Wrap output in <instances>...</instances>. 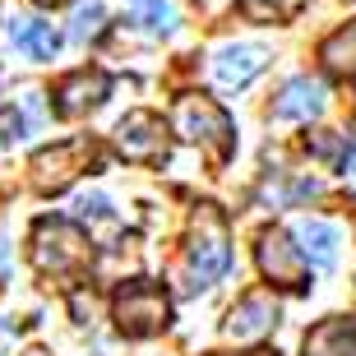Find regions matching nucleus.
I'll return each mask as SVG.
<instances>
[{"instance_id":"obj_1","label":"nucleus","mask_w":356,"mask_h":356,"mask_svg":"<svg viewBox=\"0 0 356 356\" xmlns=\"http://www.w3.org/2000/svg\"><path fill=\"white\" fill-rule=\"evenodd\" d=\"M232 264V236H227L222 213L204 204L195 213V227H190V245H185V291H204L213 287L218 277Z\"/></svg>"},{"instance_id":"obj_2","label":"nucleus","mask_w":356,"mask_h":356,"mask_svg":"<svg viewBox=\"0 0 356 356\" xmlns=\"http://www.w3.org/2000/svg\"><path fill=\"white\" fill-rule=\"evenodd\" d=\"M88 259H92V245L79 232V222H70V218H42L33 227V264H38V273L70 277V273H79V268H88Z\"/></svg>"},{"instance_id":"obj_3","label":"nucleus","mask_w":356,"mask_h":356,"mask_svg":"<svg viewBox=\"0 0 356 356\" xmlns=\"http://www.w3.org/2000/svg\"><path fill=\"white\" fill-rule=\"evenodd\" d=\"M111 319H116V329L125 333V338H153V333L167 329L172 301H167V291H162L158 282L130 277V282L111 296Z\"/></svg>"},{"instance_id":"obj_4","label":"nucleus","mask_w":356,"mask_h":356,"mask_svg":"<svg viewBox=\"0 0 356 356\" xmlns=\"http://www.w3.org/2000/svg\"><path fill=\"white\" fill-rule=\"evenodd\" d=\"M172 130L190 144H204L213 158H227L232 144H236V130H232V116L222 106L204 97V92H185L181 102L172 106Z\"/></svg>"},{"instance_id":"obj_5","label":"nucleus","mask_w":356,"mask_h":356,"mask_svg":"<svg viewBox=\"0 0 356 356\" xmlns=\"http://www.w3.org/2000/svg\"><path fill=\"white\" fill-rule=\"evenodd\" d=\"M92 162H97V148L88 139H70V144L42 148L38 158L28 162V176H33V190L38 195H60L65 185H74L79 172H88Z\"/></svg>"},{"instance_id":"obj_6","label":"nucleus","mask_w":356,"mask_h":356,"mask_svg":"<svg viewBox=\"0 0 356 356\" xmlns=\"http://www.w3.org/2000/svg\"><path fill=\"white\" fill-rule=\"evenodd\" d=\"M116 153L125 162H167L172 139H167V120L158 111H130L116 125Z\"/></svg>"},{"instance_id":"obj_7","label":"nucleus","mask_w":356,"mask_h":356,"mask_svg":"<svg viewBox=\"0 0 356 356\" xmlns=\"http://www.w3.org/2000/svg\"><path fill=\"white\" fill-rule=\"evenodd\" d=\"M277 319H282V310H277L273 291H245V296L232 305L222 333H227V343L250 347V343H264L268 333L277 329Z\"/></svg>"},{"instance_id":"obj_8","label":"nucleus","mask_w":356,"mask_h":356,"mask_svg":"<svg viewBox=\"0 0 356 356\" xmlns=\"http://www.w3.org/2000/svg\"><path fill=\"white\" fill-rule=\"evenodd\" d=\"M259 268H264V277L273 287H291V291H301L305 277H310V264H305L296 236H287L282 227L259 236Z\"/></svg>"},{"instance_id":"obj_9","label":"nucleus","mask_w":356,"mask_h":356,"mask_svg":"<svg viewBox=\"0 0 356 356\" xmlns=\"http://www.w3.org/2000/svg\"><path fill=\"white\" fill-rule=\"evenodd\" d=\"M106 92H111V74H106V70H74V74H65L51 92L56 116H65V120L88 116V111H97V106L106 102Z\"/></svg>"},{"instance_id":"obj_10","label":"nucleus","mask_w":356,"mask_h":356,"mask_svg":"<svg viewBox=\"0 0 356 356\" xmlns=\"http://www.w3.org/2000/svg\"><path fill=\"white\" fill-rule=\"evenodd\" d=\"M264 65H268L264 47H254V42H227L213 56V79L222 83V88H245V83H254L264 74Z\"/></svg>"},{"instance_id":"obj_11","label":"nucleus","mask_w":356,"mask_h":356,"mask_svg":"<svg viewBox=\"0 0 356 356\" xmlns=\"http://www.w3.org/2000/svg\"><path fill=\"white\" fill-rule=\"evenodd\" d=\"M324 102H329L324 83L310 79V74H296V79H291L287 88L277 92V102H273V120H315L319 111H324Z\"/></svg>"},{"instance_id":"obj_12","label":"nucleus","mask_w":356,"mask_h":356,"mask_svg":"<svg viewBox=\"0 0 356 356\" xmlns=\"http://www.w3.org/2000/svg\"><path fill=\"white\" fill-rule=\"evenodd\" d=\"M10 42H14V51H24L28 60H51L60 51V33L47 19H10Z\"/></svg>"},{"instance_id":"obj_13","label":"nucleus","mask_w":356,"mask_h":356,"mask_svg":"<svg viewBox=\"0 0 356 356\" xmlns=\"http://www.w3.org/2000/svg\"><path fill=\"white\" fill-rule=\"evenodd\" d=\"M296 241H301V254L310 268H333L338 264V232L319 218H305L296 222Z\"/></svg>"},{"instance_id":"obj_14","label":"nucleus","mask_w":356,"mask_h":356,"mask_svg":"<svg viewBox=\"0 0 356 356\" xmlns=\"http://www.w3.org/2000/svg\"><path fill=\"white\" fill-rule=\"evenodd\" d=\"M305 356H356V329L347 319H329L305 338Z\"/></svg>"},{"instance_id":"obj_15","label":"nucleus","mask_w":356,"mask_h":356,"mask_svg":"<svg viewBox=\"0 0 356 356\" xmlns=\"http://www.w3.org/2000/svg\"><path fill=\"white\" fill-rule=\"evenodd\" d=\"M324 65L333 70V74H347V79H356V19L347 28H338L329 42H324Z\"/></svg>"},{"instance_id":"obj_16","label":"nucleus","mask_w":356,"mask_h":356,"mask_svg":"<svg viewBox=\"0 0 356 356\" xmlns=\"http://www.w3.org/2000/svg\"><path fill=\"white\" fill-rule=\"evenodd\" d=\"M130 19L144 28V33H172L176 28L172 0H130Z\"/></svg>"},{"instance_id":"obj_17","label":"nucleus","mask_w":356,"mask_h":356,"mask_svg":"<svg viewBox=\"0 0 356 356\" xmlns=\"http://www.w3.org/2000/svg\"><path fill=\"white\" fill-rule=\"evenodd\" d=\"M301 5L305 0H241V14L254 19V24H282V19H291Z\"/></svg>"},{"instance_id":"obj_18","label":"nucleus","mask_w":356,"mask_h":356,"mask_svg":"<svg viewBox=\"0 0 356 356\" xmlns=\"http://www.w3.org/2000/svg\"><path fill=\"white\" fill-rule=\"evenodd\" d=\"M102 19H106L102 5H83V10L74 14V24H70V42H92L102 33Z\"/></svg>"},{"instance_id":"obj_19","label":"nucleus","mask_w":356,"mask_h":356,"mask_svg":"<svg viewBox=\"0 0 356 356\" xmlns=\"http://www.w3.org/2000/svg\"><path fill=\"white\" fill-rule=\"evenodd\" d=\"M24 130H28L24 111H14V106H0V148L14 144V139H24Z\"/></svg>"},{"instance_id":"obj_20","label":"nucleus","mask_w":356,"mask_h":356,"mask_svg":"<svg viewBox=\"0 0 356 356\" xmlns=\"http://www.w3.org/2000/svg\"><path fill=\"white\" fill-rule=\"evenodd\" d=\"M74 209H79L83 222H106V218H111V199L106 195H83Z\"/></svg>"},{"instance_id":"obj_21","label":"nucleus","mask_w":356,"mask_h":356,"mask_svg":"<svg viewBox=\"0 0 356 356\" xmlns=\"http://www.w3.org/2000/svg\"><path fill=\"white\" fill-rule=\"evenodd\" d=\"M42 10H60V5H65V0H38Z\"/></svg>"},{"instance_id":"obj_22","label":"nucleus","mask_w":356,"mask_h":356,"mask_svg":"<svg viewBox=\"0 0 356 356\" xmlns=\"http://www.w3.org/2000/svg\"><path fill=\"white\" fill-rule=\"evenodd\" d=\"M28 356H47V352H28Z\"/></svg>"}]
</instances>
